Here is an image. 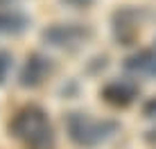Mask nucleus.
<instances>
[{
	"label": "nucleus",
	"mask_w": 156,
	"mask_h": 149,
	"mask_svg": "<svg viewBox=\"0 0 156 149\" xmlns=\"http://www.w3.org/2000/svg\"><path fill=\"white\" fill-rule=\"evenodd\" d=\"M9 131L27 149H52L55 147V126L48 113L36 104H27L9 122Z\"/></svg>",
	"instance_id": "nucleus-1"
},
{
	"label": "nucleus",
	"mask_w": 156,
	"mask_h": 149,
	"mask_svg": "<svg viewBox=\"0 0 156 149\" xmlns=\"http://www.w3.org/2000/svg\"><path fill=\"white\" fill-rule=\"evenodd\" d=\"M120 129V124L113 120H100L93 118L90 113H70L66 118V131L68 138L82 149H93L100 147L102 142H106L115 131Z\"/></svg>",
	"instance_id": "nucleus-2"
},
{
	"label": "nucleus",
	"mask_w": 156,
	"mask_h": 149,
	"mask_svg": "<svg viewBox=\"0 0 156 149\" xmlns=\"http://www.w3.org/2000/svg\"><path fill=\"white\" fill-rule=\"evenodd\" d=\"M93 36V29L82 23H55L43 29V41L59 50H77Z\"/></svg>",
	"instance_id": "nucleus-3"
},
{
	"label": "nucleus",
	"mask_w": 156,
	"mask_h": 149,
	"mask_svg": "<svg viewBox=\"0 0 156 149\" xmlns=\"http://www.w3.org/2000/svg\"><path fill=\"white\" fill-rule=\"evenodd\" d=\"M52 72V63L48 57L43 54H30L27 61H25L23 70H20V86L23 88H36L50 77Z\"/></svg>",
	"instance_id": "nucleus-4"
},
{
	"label": "nucleus",
	"mask_w": 156,
	"mask_h": 149,
	"mask_svg": "<svg viewBox=\"0 0 156 149\" xmlns=\"http://www.w3.org/2000/svg\"><path fill=\"white\" fill-rule=\"evenodd\" d=\"M102 97L113 106H129L138 97V86L131 81H125V79H115L102 88Z\"/></svg>",
	"instance_id": "nucleus-5"
},
{
	"label": "nucleus",
	"mask_w": 156,
	"mask_h": 149,
	"mask_svg": "<svg viewBox=\"0 0 156 149\" xmlns=\"http://www.w3.org/2000/svg\"><path fill=\"white\" fill-rule=\"evenodd\" d=\"M125 68L140 77H156V50H140L125 61Z\"/></svg>",
	"instance_id": "nucleus-6"
},
{
	"label": "nucleus",
	"mask_w": 156,
	"mask_h": 149,
	"mask_svg": "<svg viewBox=\"0 0 156 149\" xmlns=\"http://www.w3.org/2000/svg\"><path fill=\"white\" fill-rule=\"evenodd\" d=\"M115 36L122 41V43H129V41L136 36V20H133V12H129V9H122V12L115 14Z\"/></svg>",
	"instance_id": "nucleus-7"
},
{
	"label": "nucleus",
	"mask_w": 156,
	"mask_h": 149,
	"mask_svg": "<svg viewBox=\"0 0 156 149\" xmlns=\"http://www.w3.org/2000/svg\"><path fill=\"white\" fill-rule=\"evenodd\" d=\"M25 27H27V16L18 12H2L0 9V36L20 34Z\"/></svg>",
	"instance_id": "nucleus-8"
},
{
	"label": "nucleus",
	"mask_w": 156,
	"mask_h": 149,
	"mask_svg": "<svg viewBox=\"0 0 156 149\" xmlns=\"http://www.w3.org/2000/svg\"><path fill=\"white\" fill-rule=\"evenodd\" d=\"M12 54L9 52H5V50H0V86H2L5 81H7V77H9V72H12Z\"/></svg>",
	"instance_id": "nucleus-9"
},
{
	"label": "nucleus",
	"mask_w": 156,
	"mask_h": 149,
	"mask_svg": "<svg viewBox=\"0 0 156 149\" xmlns=\"http://www.w3.org/2000/svg\"><path fill=\"white\" fill-rule=\"evenodd\" d=\"M143 113H145V118H156V97L149 99V102L143 106Z\"/></svg>",
	"instance_id": "nucleus-10"
},
{
	"label": "nucleus",
	"mask_w": 156,
	"mask_h": 149,
	"mask_svg": "<svg viewBox=\"0 0 156 149\" xmlns=\"http://www.w3.org/2000/svg\"><path fill=\"white\" fill-rule=\"evenodd\" d=\"M147 140H149V142H156V126H154V129L147 133Z\"/></svg>",
	"instance_id": "nucleus-11"
}]
</instances>
